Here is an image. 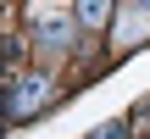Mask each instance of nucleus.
<instances>
[{"label": "nucleus", "instance_id": "obj_3", "mask_svg": "<svg viewBox=\"0 0 150 139\" xmlns=\"http://www.w3.org/2000/svg\"><path fill=\"white\" fill-rule=\"evenodd\" d=\"M78 22L83 28H106L111 22V0H78Z\"/></svg>", "mask_w": 150, "mask_h": 139}, {"label": "nucleus", "instance_id": "obj_4", "mask_svg": "<svg viewBox=\"0 0 150 139\" xmlns=\"http://www.w3.org/2000/svg\"><path fill=\"white\" fill-rule=\"evenodd\" d=\"M95 139H122V123H106V128H100Z\"/></svg>", "mask_w": 150, "mask_h": 139}, {"label": "nucleus", "instance_id": "obj_5", "mask_svg": "<svg viewBox=\"0 0 150 139\" xmlns=\"http://www.w3.org/2000/svg\"><path fill=\"white\" fill-rule=\"evenodd\" d=\"M139 6H145V11H150V0H139Z\"/></svg>", "mask_w": 150, "mask_h": 139}, {"label": "nucleus", "instance_id": "obj_2", "mask_svg": "<svg viewBox=\"0 0 150 139\" xmlns=\"http://www.w3.org/2000/svg\"><path fill=\"white\" fill-rule=\"evenodd\" d=\"M6 95H11V100H6L11 123H22L28 111L45 106V78H39V72H33V78H6Z\"/></svg>", "mask_w": 150, "mask_h": 139}, {"label": "nucleus", "instance_id": "obj_1", "mask_svg": "<svg viewBox=\"0 0 150 139\" xmlns=\"http://www.w3.org/2000/svg\"><path fill=\"white\" fill-rule=\"evenodd\" d=\"M28 28L45 50H67L72 28H78V11H67L61 0H28Z\"/></svg>", "mask_w": 150, "mask_h": 139}]
</instances>
